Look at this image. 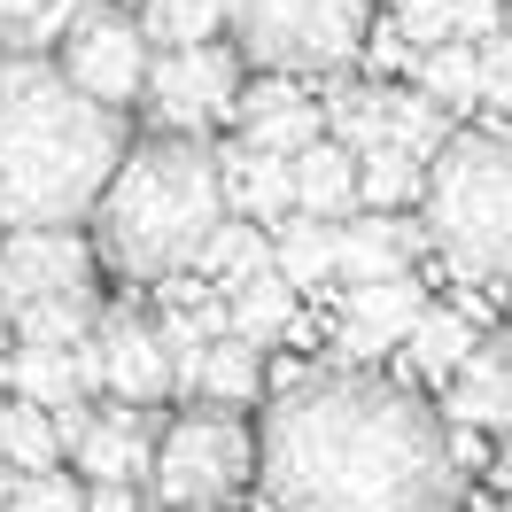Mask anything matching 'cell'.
Returning a JSON list of instances; mask_svg holds the SVG:
<instances>
[{"instance_id": "1", "label": "cell", "mask_w": 512, "mask_h": 512, "mask_svg": "<svg viewBox=\"0 0 512 512\" xmlns=\"http://www.w3.org/2000/svg\"><path fill=\"white\" fill-rule=\"evenodd\" d=\"M264 512H458V443L404 381L311 373L256 435Z\"/></svg>"}, {"instance_id": "2", "label": "cell", "mask_w": 512, "mask_h": 512, "mask_svg": "<svg viewBox=\"0 0 512 512\" xmlns=\"http://www.w3.org/2000/svg\"><path fill=\"white\" fill-rule=\"evenodd\" d=\"M125 148V109L86 101L47 55H0V233L94 218Z\"/></svg>"}, {"instance_id": "3", "label": "cell", "mask_w": 512, "mask_h": 512, "mask_svg": "<svg viewBox=\"0 0 512 512\" xmlns=\"http://www.w3.org/2000/svg\"><path fill=\"white\" fill-rule=\"evenodd\" d=\"M225 194H218V156L202 140H140L109 171L94 202V241L125 280H171L194 272L202 241L218 233Z\"/></svg>"}, {"instance_id": "4", "label": "cell", "mask_w": 512, "mask_h": 512, "mask_svg": "<svg viewBox=\"0 0 512 512\" xmlns=\"http://www.w3.org/2000/svg\"><path fill=\"white\" fill-rule=\"evenodd\" d=\"M427 249L458 280H512V132H450L419 179Z\"/></svg>"}, {"instance_id": "5", "label": "cell", "mask_w": 512, "mask_h": 512, "mask_svg": "<svg viewBox=\"0 0 512 512\" xmlns=\"http://www.w3.org/2000/svg\"><path fill=\"white\" fill-rule=\"evenodd\" d=\"M241 70L303 78V70H342L365 47V0H218Z\"/></svg>"}, {"instance_id": "6", "label": "cell", "mask_w": 512, "mask_h": 512, "mask_svg": "<svg viewBox=\"0 0 512 512\" xmlns=\"http://www.w3.org/2000/svg\"><path fill=\"white\" fill-rule=\"evenodd\" d=\"M249 474H256V435L233 412L194 404V412L163 419L156 466H148L163 505H179V512L187 505H225L233 489H249Z\"/></svg>"}, {"instance_id": "7", "label": "cell", "mask_w": 512, "mask_h": 512, "mask_svg": "<svg viewBox=\"0 0 512 512\" xmlns=\"http://www.w3.org/2000/svg\"><path fill=\"white\" fill-rule=\"evenodd\" d=\"M233 94H241V55L225 39H202V47H171L148 63L140 78V101L156 117L163 140H202V132L233 117Z\"/></svg>"}, {"instance_id": "8", "label": "cell", "mask_w": 512, "mask_h": 512, "mask_svg": "<svg viewBox=\"0 0 512 512\" xmlns=\"http://www.w3.org/2000/svg\"><path fill=\"white\" fill-rule=\"evenodd\" d=\"M55 55H63L55 70H63L86 101H101V109L140 101L148 39H140V24H132L125 8H109V0H78V16H70V32L55 39Z\"/></svg>"}, {"instance_id": "9", "label": "cell", "mask_w": 512, "mask_h": 512, "mask_svg": "<svg viewBox=\"0 0 512 512\" xmlns=\"http://www.w3.org/2000/svg\"><path fill=\"white\" fill-rule=\"evenodd\" d=\"M94 295V241H78L70 225L47 233H8L0 249V311L24 319L39 303H86Z\"/></svg>"}, {"instance_id": "10", "label": "cell", "mask_w": 512, "mask_h": 512, "mask_svg": "<svg viewBox=\"0 0 512 512\" xmlns=\"http://www.w3.org/2000/svg\"><path fill=\"white\" fill-rule=\"evenodd\" d=\"M427 311V295H419L412 272H396V280H357L350 295H342V311H334V357L326 365H373V357H388L404 334H412V319Z\"/></svg>"}, {"instance_id": "11", "label": "cell", "mask_w": 512, "mask_h": 512, "mask_svg": "<svg viewBox=\"0 0 512 512\" xmlns=\"http://www.w3.org/2000/svg\"><path fill=\"white\" fill-rule=\"evenodd\" d=\"M86 350H94L101 396H117V404H163V396H171V373H163V350H156V326L140 319V311H109V319H94Z\"/></svg>"}, {"instance_id": "12", "label": "cell", "mask_w": 512, "mask_h": 512, "mask_svg": "<svg viewBox=\"0 0 512 512\" xmlns=\"http://www.w3.org/2000/svg\"><path fill=\"white\" fill-rule=\"evenodd\" d=\"M70 458L86 466L94 489L148 481V466H156V419H148V404H101V412L86 419V435L70 443Z\"/></svg>"}, {"instance_id": "13", "label": "cell", "mask_w": 512, "mask_h": 512, "mask_svg": "<svg viewBox=\"0 0 512 512\" xmlns=\"http://www.w3.org/2000/svg\"><path fill=\"white\" fill-rule=\"evenodd\" d=\"M427 249V233H419L404 210H365V218L334 225V272L342 280H396V272H412V256Z\"/></svg>"}, {"instance_id": "14", "label": "cell", "mask_w": 512, "mask_h": 512, "mask_svg": "<svg viewBox=\"0 0 512 512\" xmlns=\"http://www.w3.org/2000/svg\"><path fill=\"white\" fill-rule=\"evenodd\" d=\"M233 117H241V140H249V148H272V156H295V148H311L326 132L295 78H256V86H241V94H233Z\"/></svg>"}, {"instance_id": "15", "label": "cell", "mask_w": 512, "mask_h": 512, "mask_svg": "<svg viewBox=\"0 0 512 512\" xmlns=\"http://www.w3.org/2000/svg\"><path fill=\"white\" fill-rule=\"evenodd\" d=\"M218 156V194L241 210L249 225H280L295 210V179H288V156H272V148H249V140H233V148H210Z\"/></svg>"}, {"instance_id": "16", "label": "cell", "mask_w": 512, "mask_h": 512, "mask_svg": "<svg viewBox=\"0 0 512 512\" xmlns=\"http://www.w3.org/2000/svg\"><path fill=\"white\" fill-rule=\"evenodd\" d=\"M450 419L458 427H512V342H474L450 373Z\"/></svg>"}, {"instance_id": "17", "label": "cell", "mask_w": 512, "mask_h": 512, "mask_svg": "<svg viewBox=\"0 0 512 512\" xmlns=\"http://www.w3.org/2000/svg\"><path fill=\"white\" fill-rule=\"evenodd\" d=\"M288 179H295V210L303 218H350L357 210V156L350 148H334V140H311V148H295L288 156Z\"/></svg>"}, {"instance_id": "18", "label": "cell", "mask_w": 512, "mask_h": 512, "mask_svg": "<svg viewBox=\"0 0 512 512\" xmlns=\"http://www.w3.org/2000/svg\"><path fill=\"white\" fill-rule=\"evenodd\" d=\"M474 311H450V303H427L412 319V334H404V365H412L419 381H450L466 357H474Z\"/></svg>"}, {"instance_id": "19", "label": "cell", "mask_w": 512, "mask_h": 512, "mask_svg": "<svg viewBox=\"0 0 512 512\" xmlns=\"http://www.w3.org/2000/svg\"><path fill=\"white\" fill-rule=\"evenodd\" d=\"M194 272H202V288H210V295L249 288L256 272H272V241H264V225L218 218V233H210V241H202V256H194Z\"/></svg>"}, {"instance_id": "20", "label": "cell", "mask_w": 512, "mask_h": 512, "mask_svg": "<svg viewBox=\"0 0 512 512\" xmlns=\"http://www.w3.org/2000/svg\"><path fill=\"white\" fill-rule=\"evenodd\" d=\"M0 388H16V404H39V412H55V404H78L86 388H78V350H39V342H8V373Z\"/></svg>"}, {"instance_id": "21", "label": "cell", "mask_w": 512, "mask_h": 512, "mask_svg": "<svg viewBox=\"0 0 512 512\" xmlns=\"http://www.w3.org/2000/svg\"><path fill=\"white\" fill-rule=\"evenodd\" d=\"M264 241H272V272H280L288 288H319V280H334V225H326V218L288 210L280 233H264Z\"/></svg>"}, {"instance_id": "22", "label": "cell", "mask_w": 512, "mask_h": 512, "mask_svg": "<svg viewBox=\"0 0 512 512\" xmlns=\"http://www.w3.org/2000/svg\"><path fill=\"white\" fill-rule=\"evenodd\" d=\"M256 388H264V350H249L241 334H218L202 350V373H194V396L218 404V412H241Z\"/></svg>"}, {"instance_id": "23", "label": "cell", "mask_w": 512, "mask_h": 512, "mask_svg": "<svg viewBox=\"0 0 512 512\" xmlns=\"http://www.w3.org/2000/svg\"><path fill=\"white\" fill-rule=\"evenodd\" d=\"M225 326H233L249 350H264L272 334H288V326H295V288L280 280V272H256L249 288L225 295Z\"/></svg>"}, {"instance_id": "24", "label": "cell", "mask_w": 512, "mask_h": 512, "mask_svg": "<svg viewBox=\"0 0 512 512\" xmlns=\"http://www.w3.org/2000/svg\"><path fill=\"white\" fill-rule=\"evenodd\" d=\"M55 458H63V443H55V419L39 412V404H0V466L8 474H55Z\"/></svg>"}, {"instance_id": "25", "label": "cell", "mask_w": 512, "mask_h": 512, "mask_svg": "<svg viewBox=\"0 0 512 512\" xmlns=\"http://www.w3.org/2000/svg\"><path fill=\"white\" fill-rule=\"evenodd\" d=\"M419 94L435 101L443 117H458V109H474L481 101V63L466 39H443V47H427L419 55Z\"/></svg>"}, {"instance_id": "26", "label": "cell", "mask_w": 512, "mask_h": 512, "mask_svg": "<svg viewBox=\"0 0 512 512\" xmlns=\"http://www.w3.org/2000/svg\"><path fill=\"white\" fill-rule=\"evenodd\" d=\"M132 24H140L148 47L171 55V47H202V39H218L225 32V8H218V0H148Z\"/></svg>"}, {"instance_id": "27", "label": "cell", "mask_w": 512, "mask_h": 512, "mask_svg": "<svg viewBox=\"0 0 512 512\" xmlns=\"http://www.w3.org/2000/svg\"><path fill=\"white\" fill-rule=\"evenodd\" d=\"M419 179H427V163L404 156V148H365V156H357V202H365V210H404V202H419Z\"/></svg>"}, {"instance_id": "28", "label": "cell", "mask_w": 512, "mask_h": 512, "mask_svg": "<svg viewBox=\"0 0 512 512\" xmlns=\"http://www.w3.org/2000/svg\"><path fill=\"white\" fill-rule=\"evenodd\" d=\"M94 295L86 303H39V311H24V319H8V334L16 342H39V350H78L86 334H94Z\"/></svg>"}, {"instance_id": "29", "label": "cell", "mask_w": 512, "mask_h": 512, "mask_svg": "<svg viewBox=\"0 0 512 512\" xmlns=\"http://www.w3.org/2000/svg\"><path fill=\"white\" fill-rule=\"evenodd\" d=\"M388 24H396V39L419 47V55H427V47H443V39H458V32H450V0H396V16H388Z\"/></svg>"}, {"instance_id": "30", "label": "cell", "mask_w": 512, "mask_h": 512, "mask_svg": "<svg viewBox=\"0 0 512 512\" xmlns=\"http://www.w3.org/2000/svg\"><path fill=\"white\" fill-rule=\"evenodd\" d=\"M8 512H86V497H78V481L63 474H32L8 489Z\"/></svg>"}, {"instance_id": "31", "label": "cell", "mask_w": 512, "mask_h": 512, "mask_svg": "<svg viewBox=\"0 0 512 512\" xmlns=\"http://www.w3.org/2000/svg\"><path fill=\"white\" fill-rule=\"evenodd\" d=\"M474 63H481V101L512 109V39H505V32L474 39Z\"/></svg>"}, {"instance_id": "32", "label": "cell", "mask_w": 512, "mask_h": 512, "mask_svg": "<svg viewBox=\"0 0 512 512\" xmlns=\"http://www.w3.org/2000/svg\"><path fill=\"white\" fill-rule=\"evenodd\" d=\"M497 24H505V0H450V32H466V47L489 39Z\"/></svg>"}, {"instance_id": "33", "label": "cell", "mask_w": 512, "mask_h": 512, "mask_svg": "<svg viewBox=\"0 0 512 512\" xmlns=\"http://www.w3.org/2000/svg\"><path fill=\"white\" fill-rule=\"evenodd\" d=\"M86 512H140V497H132V489H94Z\"/></svg>"}, {"instance_id": "34", "label": "cell", "mask_w": 512, "mask_h": 512, "mask_svg": "<svg viewBox=\"0 0 512 512\" xmlns=\"http://www.w3.org/2000/svg\"><path fill=\"white\" fill-rule=\"evenodd\" d=\"M8 342H16V334H8V311H0V373H8Z\"/></svg>"}, {"instance_id": "35", "label": "cell", "mask_w": 512, "mask_h": 512, "mask_svg": "<svg viewBox=\"0 0 512 512\" xmlns=\"http://www.w3.org/2000/svg\"><path fill=\"white\" fill-rule=\"evenodd\" d=\"M505 512H512V450H505Z\"/></svg>"}, {"instance_id": "36", "label": "cell", "mask_w": 512, "mask_h": 512, "mask_svg": "<svg viewBox=\"0 0 512 512\" xmlns=\"http://www.w3.org/2000/svg\"><path fill=\"white\" fill-rule=\"evenodd\" d=\"M497 32H505V39H512V0H505V24H497Z\"/></svg>"}, {"instance_id": "37", "label": "cell", "mask_w": 512, "mask_h": 512, "mask_svg": "<svg viewBox=\"0 0 512 512\" xmlns=\"http://www.w3.org/2000/svg\"><path fill=\"white\" fill-rule=\"evenodd\" d=\"M187 512H218V505H187Z\"/></svg>"}, {"instance_id": "38", "label": "cell", "mask_w": 512, "mask_h": 512, "mask_svg": "<svg viewBox=\"0 0 512 512\" xmlns=\"http://www.w3.org/2000/svg\"><path fill=\"white\" fill-rule=\"evenodd\" d=\"M489 512H505V505H489Z\"/></svg>"}]
</instances>
